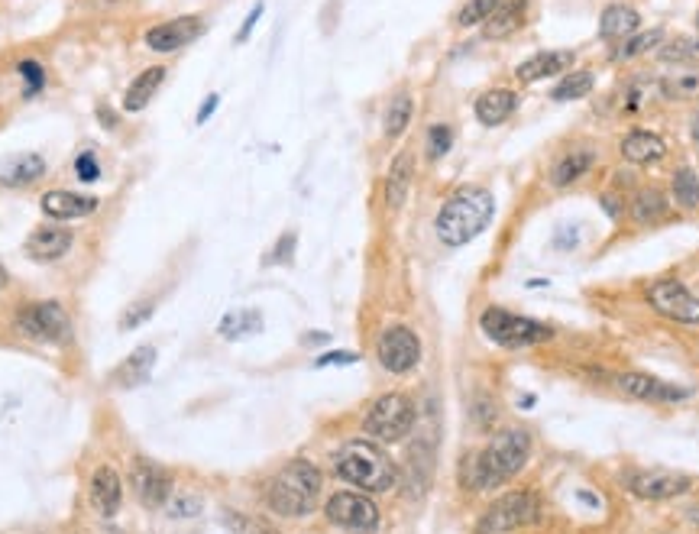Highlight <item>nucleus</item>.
I'll return each instance as SVG.
<instances>
[{"instance_id": "58836bf2", "label": "nucleus", "mask_w": 699, "mask_h": 534, "mask_svg": "<svg viewBox=\"0 0 699 534\" xmlns=\"http://www.w3.org/2000/svg\"><path fill=\"white\" fill-rule=\"evenodd\" d=\"M450 146H454V130H450L447 123H434L428 130V159L431 162L444 159L450 153Z\"/></svg>"}, {"instance_id": "f257e3e1", "label": "nucleus", "mask_w": 699, "mask_h": 534, "mask_svg": "<svg viewBox=\"0 0 699 534\" xmlns=\"http://www.w3.org/2000/svg\"><path fill=\"white\" fill-rule=\"evenodd\" d=\"M531 457V434L525 428L499 431L492 441L463 463V483L470 489H492L525 470Z\"/></svg>"}, {"instance_id": "9d476101", "label": "nucleus", "mask_w": 699, "mask_h": 534, "mask_svg": "<svg viewBox=\"0 0 699 534\" xmlns=\"http://www.w3.org/2000/svg\"><path fill=\"white\" fill-rule=\"evenodd\" d=\"M376 356H379V363H382V369H386V373L405 376L421 360V340H418L415 331H411V327L395 324V327H389V331L379 337Z\"/></svg>"}, {"instance_id": "72a5a7b5", "label": "nucleus", "mask_w": 699, "mask_h": 534, "mask_svg": "<svg viewBox=\"0 0 699 534\" xmlns=\"http://www.w3.org/2000/svg\"><path fill=\"white\" fill-rule=\"evenodd\" d=\"M259 331H263V314L259 311H237V314H227L221 321V337L227 340H240Z\"/></svg>"}, {"instance_id": "c85d7f7f", "label": "nucleus", "mask_w": 699, "mask_h": 534, "mask_svg": "<svg viewBox=\"0 0 699 534\" xmlns=\"http://www.w3.org/2000/svg\"><path fill=\"white\" fill-rule=\"evenodd\" d=\"M657 62L664 65H699V36H677L657 46Z\"/></svg>"}, {"instance_id": "bb28decb", "label": "nucleus", "mask_w": 699, "mask_h": 534, "mask_svg": "<svg viewBox=\"0 0 699 534\" xmlns=\"http://www.w3.org/2000/svg\"><path fill=\"white\" fill-rule=\"evenodd\" d=\"M153 363H156V347H136L127 360L117 366V382L123 389L140 386V382H146L149 373H153Z\"/></svg>"}, {"instance_id": "9b49d317", "label": "nucleus", "mask_w": 699, "mask_h": 534, "mask_svg": "<svg viewBox=\"0 0 699 534\" xmlns=\"http://www.w3.org/2000/svg\"><path fill=\"white\" fill-rule=\"evenodd\" d=\"M17 327L33 340H62L68 334V314L59 301H33L17 311Z\"/></svg>"}, {"instance_id": "5701e85b", "label": "nucleus", "mask_w": 699, "mask_h": 534, "mask_svg": "<svg viewBox=\"0 0 699 534\" xmlns=\"http://www.w3.org/2000/svg\"><path fill=\"white\" fill-rule=\"evenodd\" d=\"M596 162V153L589 146H577V149H570V153L564 159H557L554 162V169H551V185L554 188H567L573 185L577 178H583L589 172V166Z\"/></svg>"}, {"instance_id": "37998d69", "label": "nucleus", "mask_w": 699, "mask_h": 534, "mask_svg": "<svg viewBox=\"0 0 699 534\" xmlns=\"http://www.w3.org/2000/svg\"><path fill=\"white\" fill-rule=\"evenodd\" d=\"M292 256H295V234H282L276 250L269 256V263H292Z\"/></svg>"}, {"instance_id": "423d86ee", "label": "nucleus", "mask_w": 699, "mask_h": 534, "mask_svg": "<svg viewBox=\"0 0 699 534\" xmlns=\"http://www.w3.org/2000/svg\"><path fill=\"white\" fill-rule=\"evenodd\" d=\"M363 428L369 437L376 441H402V437L415 428V402L402 392H386L369 405V412L363 418Z\"/></svg>"}, {"instance_id": "20e7f679", "label": "nucleus", "mask_w": 699, "mask_h": 534, "mask_svg": "<svg viewBox=\"0 0 699 534\" xmlns=\"http://www.w3.org/2000/svg\"><path fill=\"white\" fill-rule=\"evenodd\" d=\"M334 473L363 492H389L399 479L395 463L376 444L366 441H350L347 447H340V454L334 457Z\"/></svg>"}, {"instance_id": "412c9836", "label": "nucleus", "mask_w": 699, "mask_h": 534, "mask_svg": "<svg viewBox=\"0 0 699 534\" xmlns=\"http://www.w3.org/2000/svg\"><path fill=\"white\" fill-rule=\"evenodd\" d=\"M638 26H641V17L635 7L612 4L602 10V17H599V36L606 39V43H622L625 36L638 33Z\"/></svg>"}, {"instance_id": "6ab92c4d", "label": "nucleus", "mask_w": 699, "mask_h": 534, "mask_svg": "<svg viewBox=\"0 0 699 534\" xmlns=\"http://www.w3.org/2000/svg\"><path fill=\"white\" fill-rule=\"evenodd\" d=\"M619 149H622L625 162H632V166H651V162H661L667 156V143L657 133H651V130L625 133Z\"/></svg>"}, {"instance_id": "5fc2aeb1", "label": "nucleus", "mask_w": 699, "mask_h": 534, "mask_svg": "<svg viewBox=\"0 0 699 534\" xmlns=\"http://www.w3.org/2000/svg\"><path fill=\"white\" fill-rule=\"evenodd\" d=\"M696 26H699V17H696Z\"/></svg>"}, {"instance_id": "c03bdc74", "label": "nucleus", "mask_w": 699, "mask_h": 534, "mask_svg": "<svg viewBox=\"0 0 699 534\" xmlns=\"http://www.w3.org/2000/svg\"><path fill=\"white\" fill-rule=\"evenodd\" d=\"M356 360H360L356 353H324L321 360H318V366H350Z\"/></svg>"}, {"instance_id": "c756f323", "label": "nucleus", "mask_w": 699, "mask_h": 534, "mask_svg": "<svg viewBox=\"0 0 699 534\" xmlns=\"http://www.w3.org/2000/svg\"><path fill=\"white\" fill-rule=\"evenodd\" d=\"M654 98H664L661 85H657V78L654 81H648V78L628 81V85L622 88V114H641Z\"/></svg>"}, {"instance_id": "a211bd4d", "label": "nucleus", "mask_w": 699, "mask_h": 534, "mask_svg": "<svg viewBox=\"0 0 699 534\" xmlns=\"http://www.w3.org/2000/svg\"><path fill=\"white\" fill-rule=\"evenodd\" d=\"M72 234H68L65 227H36L30 240H26V253H30V259H36V263H52V259L65 256L68 250H72Z\"/></svg>"}, {"instance_id": "4c0bfd02", "label": "nucleus", "mask_w": 699, "mask_h": 534, "mask_svg": "<svg viewBox=\"0 0 699 534\" xmlns=\"http://www.w3.org/2000/svg\"><path fill=\"white\" fill-rule=\"evenodd\" d=\"M502 0H466L463 10L457 13V23L460 26H476V23H486L492 13L499 10Z\"/></svg>"}, {"instance_id": "09e8293b", "label": "nucleus", "mask_w": 699, "mask_h": 534, "mask_svg": "<svg viewBox=\"0 0 699 534\" xmlns=\"http://www.w3.org/2000/svg\"><path fill=\"white\" fill-rule=\"evenodd\" d=\"M250 534H282L272 522H266V518H256V522L250 525Z\"/></svg>"}, {"instance_id": "7c9ffc66", "label": "nucleus", "mask_w": 699, "mask_h": 534, "mask_svg": "<svg viewBox=\"0 0 699 534\" xmlns=\"http://www.w3.org/2000/svg\"><path fill=\"white\" fill-rule=\"evenodd\" d=\"M667 211H670V204H667V195L661 188H641L635 204H632V217L638 224L661 221V217H667Z\"/></svg>"}, {"instance_id": "2eb2a0df", "label": "nucleus", "mask_w": 699, "mask_h": 534, "mask_svg": "<svg viewBox=\"0 0 699 534\" xmlns=\"http://www.w3.org/2000/svg\"><path fill=\"white\" fill-rule=\"evenodd\" d=\"M201 33H204L201 17H175L169 23L153 26V30L146 33V43L156 52H175V49H185L188 43H195Z\"/></svg>"}, {"instance_id": "f704fd0d", "label": "nucleus", "mask_w": 699, "mask_h": 534, "mask_svg": "<svg viewBox=\"0 0 699 534\" xmlns=\"http://www.w3.org/2000/svg\"><path fill=\"white\" fill-rule=\"evenodd\" d=\"M593 85H596V75L583 68V72H573L567 78H560L557 88L551 91V98L554 101H580V98H586L589 91H593Z\"/></svg>"}, {"instance_id": "b1692460", "label": "nucleus", "mask_w": 699, "mask_h": 534, "mask_svg": "<svg viewBox=\"0 0 699 534\" xmlns=\"http://www.w3.org/2000/svg\"><path fill=\"white\" fill-rule=\"evenodd\" d=\"M91 505L98 515H114L120 509V476L111 467H101L91 476Z\"/></svg>"}, {"instance_id": "0eeeda50", "label": "nucleus", "mask_w": 699, "mask_h": 534, "mask_svg": "<svg viewBox=\"0 0 699 534\" xmlns=\"http://www.w3.org/2000/svg\"><path fill=\"white\" fill-rule=\"evenodd\" d=\"M541 515V502L534 492H509L479 515L476 534H509L525 525H534Z\"/></svg>"}, {"instance_id": "603ef678", "label": "nucleus", "mask_w": 699, "mask_h": 534, "mask_svg": "<svg viewBox=\"0 0 699 534\" xmlns=\"http://www.w3.org/2000/svg\"><path fill=\"white\" fill-rule=\"evenodd\" d=\"M687 518H690V522L699 528V502H696V505H690V509H687Z\"/></svg>"}, {"instance_id": "393cba45", "label": "nucleus", "mask_w": 699, "mask_h": 534, "mask_svg": "<svg viewBox=\"0 0 699 534\" xmlns=\"http://www.w3.org/2000/svg\"><path fill=\"white\" fill-rule=\"evenodd\" d=\"M525 10H528V0H502L499 10L486 20V36L489 39L512 36L518 26L525 23Z\"/></svg>"}, {"instance_id": "a19ab883", "label": "nucleus", "mask_w": 699, "mask_h": 534, "mask_svg": "<svg viewBox=\"0 0 699 534\" xmlns=\"http://www.w3.org/2000/svg\"><path fill=\"white\" fill-rule=\"evenodd\" d=\"M149 314H153V305H149V301H133V305L123 311L120 327H123V331H133V327H140L143 321H149Z\"/></svg>"}, {"instance_id": "f03ea898", "label": "nucleus", "mask_w": 699, "mask_h": 534, "mask_svg": "<svg viewBox=\"0 0 699 534\" xmlns=\"http://www.w3.org/2000/svg\"><path fill=\"white\" fill-rule=\"evenodd\" d=\"M492 214H496V198L486 188H457L437 211L434 234L444 246H466L492 224Z\"/></svg>"}, {"instance_id": "f8f14e48", "label": "nucleus", "mask_w": 699, "mask_h": 534, "mask_svg": "<svg viewBox=\"0 0 699 534\" xmlns=\"http://www.w3.org/2000/svg\"><path fill=\"white\" fill-rule=\"evenodd\" d=\"M615 386H619L628 399L651 402V405H677L690 399V389H680L674 382H664L651 373H622L615 379Z\"/></svg>"}, {"instance_id": "7ed1b4c3", "label": "nucleus", "mask_w": 699, "mask_h": 534, "mask_svg": "<svg viewBox=\"0 0 699 534\" xmlns=\"http://www.w3.org/2000/svg\"><path fill=\"white\" fill-rule=\"evenodd\" d=\"M321 496V470L308 460H289L266 486L269 509L282 518H305Z\"/></svg>"}, {"instance_id": "79ce46f5", "label": "nucleus", "mask_w": 699, "mask_h": 534, "mask_svg": "<svg viewBox=\"0 0 699 534\" xmlns=\"http://www.w3.org/2000/svg\"><path fill=\"white\" fill-rule=\"evenodd\" d=\"M75 172H78L81 182H94V178L101 175L98 156H94V153H81V156L75 159Z\"/></svg>"}, {"instance_id": "8fccbe9b", "label": "nucleus", "mask_w": 699, "mask_h": 534, "mask_svg": "<svg viewBox=\"0 0 699 534\" xmlns=\"http://www.w3.org/2000/svg\"><path fill=\"white\" fill-rule=\"evenodd\" d=\"M98 117H101V123H104L107 130H111L114 123H117V120H114V111H111V107H101V111H98Z\"/></svg>"}, {"instance_id": "3c124183", "label": "nucleus", "mask_w": 699, "mask_h": 534, "mask_svg": "<svg viewBox=\"0 0 699 534\" xmlns=\"http://www.w3.org/2000/svg\"><path fill=\"white\" fill-rule=\"evenodd\" d=\"M690 136H693V143L699 146V111H696L693 120H690Z\"/></svg>"}, {"instance_id": "4be33fe9", "label": "nucleus", "mask_w": 699, "mask_h": 534, "mask_svg": "<svg viewBox=\"0 0 699 534\" xmlns=\"http://www.w3.org/2000/svg\"><path fill=\"white\" fill-rule=\"evenodd\" d=\"M664 98L674 101H699V65H674L657 78Z\"/></svg>"}, {"instance_id": "473e14b6", "label": "nucleus", "mask_w": 699, "mask_h": 534, "mask_svg": "<svg viewBox=\"0 0 699 534\" xmlns=\"http://www.w3.org/2000/svg\"><path fill=\"white\" fill-rule=\"evenodd\" d=\"M664 43V30H648V33H632V36H625L619 46L612 49V59L615 62H628V59H638L644 56V52H651Z\"/></svg>"}, {"instance_id": "aec40b11", "label": "nucleus", "mask_w": 699, "mask_h": 534, "mask_svg": "<svg viewBox=\"0 0 699 534\" xmlns=\"http://www.w3.org/2000/svg\"><path fill=\"white\" fill-rule=\"evenodd\" d=\"M518 107V94L509 91V88H492L486 94H479L476 98V120L483 123V127H499V123H505Z\"/></svg>"}, {"instance_id": "dca6fc26", "label": "nucleus", "mask_w": 699, "mask_h": 534, "mask_svg": "<svg viewBox=\"0 0 699 534\" xmlns=\"http://www.w3.org/2000/svg\"><path fill=\"white\" fill-rule=\"evenodd\" d=\"M573 65V52L570 49H547V52H534L531 59H525L522 65L515 68V78L522 85H534V81H544V78H554L560 75L564 68Z\"/></svg>"}, {"instance_id": "49530a36", "label": "nucleus", "mask_w": 699, "mask_h": 534, "mask_svg": "<svg viewBox=\"0 0 699 534\" xmlns=\"http://www.w3.org/2000/svg\"><path fill=\"white\" fill-rule=\"evenodd\" d=\"M169 512L172 515H195V512H201V502L198 499H178V505H172Z\"/></svg>"}, {"instance_id": "de8ad7c7", "label": "nucleus", "mask_w": 699, "mask_h": 534, "mask_svg": "<svg viewBox=\"0 0 699 534\" xmlns=\"http://www.w3.org/2000/svg\"><path fill=\"white\" fill-rule=\"evenodd\" d=\"M217 104H221V98H217V94H208V101H204V104H201V111H198V123L208 120V117L217 111Z\"/></svg>"}, {"instance_id": "1a4fd4ad", "label": "nucleus", "mask_w": 699, "mask_h": 534, "mask_svg": "<svg viewBox=\"0 0 699 534\" xmlns=\"http://www.w3.org/2000/svg\"><path fill=\"white\" fill-rule=\"evenodd\" d=\"M324 515L331 518L337 528L353 531V534H369L379 528L376 502H369L363 492H334L324 505Z\"/></svg>"}, {"instance_id": "ddd939ff", "label": "nucleus", "mask_w": 699, "mask_h": 534, "mask_svg": "<svg viewBox=\"0 0 699 534\" xmlns=\"http://www.w3.org/2000/svg\"><path fill=\"white\" fill-rule=\"evenodd\" d=\"M628 489L644 502H667V499L687 496L693 489V479L683 473H667V470H644L628 479Z\"/></svg>"}, {"instance_id": "ea45409f", "label": "nucleus", "mask_w": 699, "mask_h": 534, "mask_svg": "<svg viewBox=\"0 0 699 534\" xmlns=\"http://www.w3.org/2000/svg\"><path fill=\"white\" fill-rule=\"evenodd\" d=\"M20 75H23V81H26V94L43 91L46 72H43V65H39L36 59H23V62H20Z\"/></svg>"}, {"instance_id": "a878e982", "label": "nucleus", "mask_w": 699, "mask_h": 534, "mask_svg": "<svg viewBox=\"0 0 699 534\" xmlns=\"http://www.w3.org/2000/svg\"><path fill=\"white\" fill-rule=\"evenodd\" d=\"M411 178H415V166H411V153H399L389 169L386 178V204L392 211H399L405 198H408V188H411Z\"/></svg>"}, {"instance_id": "4468645a", "label": "nucleus", "mask_w": 699, "mask_h": 534, "mask_svg": "<svg viewBox=\"0 0 699 534\" xmlns=\"http://www.w3.org/2000/svg\"><path fill=\"white\" fill-rule=\"evenodd\" d=\"M130 483L136 489V496H140L143 505H149V509H159V505L169 502V492H172V483L162 467H156L153 460H143L136 457L133 467H130Z\"/></svg>"}, {"instance_id": "c9c22d12", "label": "nucleus", "mask_w": 699, "mask_h": 534, "mask_svg": "<svg viewBox=\"0 0 699 534\" xmlns=\"http://www.w3.org/2000/svg\"><path fill=\"white\" fill-rule=\"evenodd\" d=\"M43 172H46L43 156H33L30 153V156H20L17 162H10V169L0 175V178H4V185H30Z\"/></svg>"}, {"instance_id": "a18cd8bd", "label": "nucleus", "mask_w": 699, "mask_h": 534, "mask_svg": "<svg viewBox=\"0 0 699 534\" xmlns=\"http://www.w3.org/2000/svg\"><path fill=\"white\" fill-rule=\"evenodd\" d=\"M259 17H263V4H256L253 7V13H250V17H246L243 20V26H240V33H237V43H246V39H250V30H253V26H256V20Z\"/></svg>"}, {"instance_id": "864d4df0", "label": "nucleus", "mask_w": 699, "mask_h": 534, "mask_svg": "<svg viewBox=\"0 0 699 534\" xmlns=\"http://www.w3.org/2000/svg\"><path fill=\"white\" fill-rule=\"evenodd\" d=\"M4 285H7V269L0 266V289H4Z\"/></svg>"}, {"instance_id": "cd10ccee", "label": "nucleus", "mask_w": 699, "mask_h": 534, "mask_svg": "<svg viewBox=\"0 0 699 534\" xmlns=\"http://www.w3.org/2000/svg\"><path fill=\"white\" fill-rule=\"evenodd\" d=\"M162 81H166V68H159V65L156 68H146V72L130 85L127 98H123V111H127V114L143 111V107L153 101V94L159 91Z\"/></svg>"}, {"instance_id": "6e6552de", "label": "nucleus", "mask_w": 699, "mask_h": 534, "mask_svg": "<svg viewBox=\"0 0 699 534\" xmlns=\"http://www.w3.org/2000/svg\"><path fill=\"white\" fill-rule=\"evenodd\" d=\"M644 298H648V305L661 314V318L674 321L680 327H699V295L680 279L651 282Z\"/></svg>"}, {"instance_id": "e433bc0d", "label": "nucleus", "mask_w": 699, "mask_h": 534, "mask_svg": "<svg viewBox=\"0 0 699 534\" xmlns=\"http://www.w3.org/2000/svg\"><path fill=\"white\" fill-rule=\"evenodd\" d=\"M411 111H415V104H411L408 94H395L389 111H386V136H389V140H399V136L408 130Z\"/></svg>"}, {"instance_id": "39448f33", "label": "nucleus", "mask_w": 699, "mask_h": 534, "mask_svg": "<svg viewBox=\"0 0 699 534\" xmlns=\"http://www.w3.org/2000/svg\"><path fill=\"white\" fill-rule=\"evenodd\" d=\"M479 327H483V334L492 344L505 350H525V347L544 344V340L554 337V331L547 324L525 318V314H515L509 308H486L479 314Z\"/></svg>"}, {"instance_id": "f3484780", "label": "nucleus", "mask_w": 699, "mask_h": 534, "mask_svg": "<svg viewBox=\"0 0 699 534\" xmlns=\"http://www.w3.org/2000/svg\"><path fill=\"white\" fill-rule=\"evenodd\" d=\"M43 211L46 217H56V221H78V217H88L91 211H98V198L56 188L43 195Z\"/></svg>"}, {"instance_id": "2f4dec72", "label": "nucleus", "mask_w": 699, "mask_h": 534, "mask_svg": "<svg viewBox=\"0 0 699 534\" xmlns=\"http://www.w3.org/2000/svg\"><path fill=\"white\" fill-rule=\"evenodd\" d=\"M670 198H674V204L683 211L699 208V175L690 166L677 169L674 178H670Z\"/></svg>"}]
</instances>
